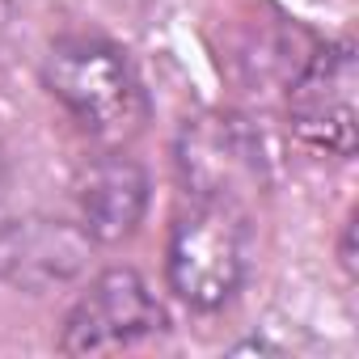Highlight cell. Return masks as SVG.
<instances>
[{"mask_svg":"<svg viewBox=\"0 0 359 359\" xmlns=\"http://www.w3.org/2000/svg\"><path fill=\"white\" fill-rule=\"evenodd\" d=\"M43 85L85 131L102 140L127 135L144 118V93L127 55L102 39H60L43 60Z\"/></svg>","mask_w":359,"mask_h":359,"instance_id":"6da1fadb","label":"cell"},{"mask_svg":"<svg viewBox=\"0 0 359 359\" xmlns=\"http://www.w3.org/2000/svg\"><path fill=\"white\" fill-rule=\"evenodd\" d=\"M165 271L177 300L191 309H220L233 300L245 275V224L237 208L199 203L177 216L169 229Z\"/></svg>","mask_w":359,"mask_h":359,"instance_id":"7a4b0ae2","label":"cell"},{"mask_svg":"<svg viewBox=\"0 0 359 359\" xmlns=\"http://www.w3.org/2000/svg\"><path fill=\"white\" fill-rule=\"evenodd\" d=\"M177 173L199 203L237 208L266 187V152L241 114L208 110L177 135Z\"/></svg>","mask_w":359,"mask_h":359,"instance_id":"3957f363","label":"cell"},{"mask_svg":"<svg viewBox=\"0 0 359 359\" xmlns=\"http://www.w3.org/2000/svg\"><path fill=\"white\" fill-rule=\"evenodd\" d=\"M359 55L355 43H325L287 89V123L317 152L351 156L359 144Z\"/></svg>","mask_w":359,"mask_h":359,"instance_id":"277c9868","label":"cell"},{"mask_svg":"<svg viewBox=\"0 0 359 359\" xmlns=\"http://www.w3.org/2000/svg\"><path fill=\"white\" fill-rule=\"evenodd\" d=\"M165 325L161 304L152 300L148 283L118 266L106 271L89 283V292H81V300L72 304L64 334H60V351L64 355H110L123 346H135L140 338L156 334Z\"/></svg>","mask_w":359,"mask_h":359,"instance_id":"5b68a950","label":"cell"},{"mask_svg":"<svg viewBox=\"0 0 359 359\" xmlns=\"http://www.w3.org/2000/svg\"><path fill=\"white\" fill-rule=\"evenodd\" d=\"M93 237L68 220L47 216H22V220H0V279L47 292L60 283H72L89 271Z\"/></svg>","mask_w":359,"mask_h":359,"instance_id":"8992f818","label":"cell"},{"mask_svg":"<svg viewBox=\"0 0 359 359\" xmlns=\"http://www.w3.org/2000/svg\"><path fill=\"white\" fill-rule=\"evenodd\" d=\"M76 203L81 229L93 241H123L135 233L148 208V173L131 156H97L76 177Z\"/></svg>","mask_w":359,"mask_h":359,"instance_id":"52a82bcc","label":"cell"},{"mask_svg":"<svg viewBox=\"0 0 359 359\" xmlns=\"http://www.w3.org/2000/svg\"><path fill=\"white\" fill-rule=\"evenodd\" d=\"M5 30H9V0H0V39H5Z\"/></svg>","mask_w":359,"mask_h":359,"instance_id":"ba28073f","label":"cell"},{"mask_svg":"<svg viewBox=\"0 0 359 359\" xmlns=\"http://www.w3.org/2000/svg\"><path fill=\"white\" fill-rule=\"evenodd\" d=\"M5 173H9V156H5V148H0V187H5Z\"/></svg>","mask_w":359,"mask_h":359,"instance_id":"9c48e42d","label":"cell"}]
</instances>
